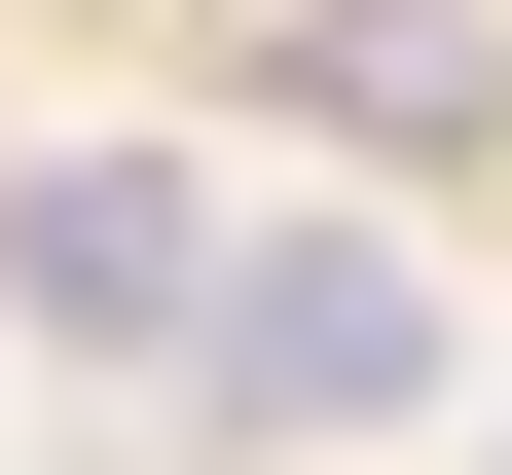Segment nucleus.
Returning a JSON list of instances; mask_svg holds the SVG:
<instances>
[{"mask_svg": "<svg viewBox=\"0 0 512 475\" xmlns=\"http://www.w3.org/2000/svg\"><path fill=\"white\" fill-rule=\"evenodd\" d=\"M183 366H220V439H403L439 402V256L403 220H220V329Z\"/></svg>", "mask_w": 512, "mask_h": 475, "instance_id": "f257e3e1", "label": "nucleus"}, {"mask_svg": "<svg viewBox=\"0 0 512 475\" xmlns=\"http://www.w3.org/2000/svg\"><path fill=\"white\" fill-rule=\"evenodd\" d=\"M0 293L74 329V366H183V329H220V183L183 147H37L0 183Z\"/></svg>", "mask_w": 512, "mask_h": 475, "instance_id": "f03ea898", "label": "nucleus"}, {"mask_svg": "<svg viewBox=\"0 0 512 475\" xmlns=\"http://www.w3.org/2000/svg\"><path fill=\"white\" fill-rule=\"evenodd\" d=\"M293 74H330V110H366V147H476V110H512V74H476V37H439V0H293Z\"/></svg>", "mask_w": 512, "mask_h": 475, "instance_id": "7ed1b4c3", "label": "nucleus"}]
</instances>
